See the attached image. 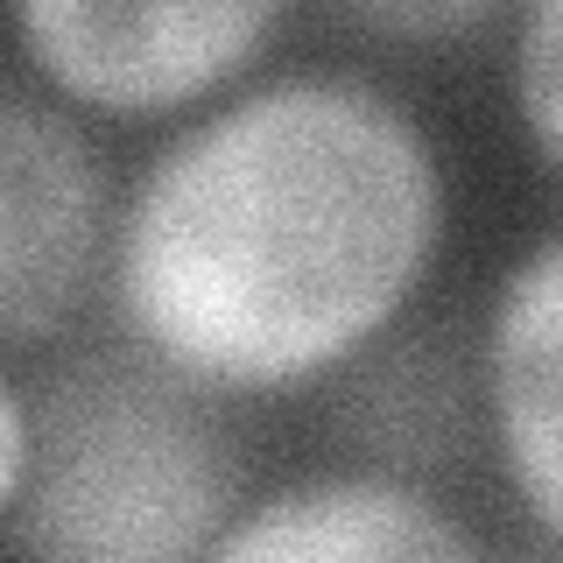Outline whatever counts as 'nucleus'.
Masks as SVG:
<instances>
[{
  "instance_id": "nucleus-9",
  "label": "nucleus",
  "mask_w": 563,
  "mask_h": 563,
  "mask_svg": "<svg viewBox=\"0 0 563 563\" xmlns=\"http://www.w3.org/2000/svg\"><path fill=\"white\" fill-rule=\"evenodd\" d=\"M29 457H35V401L0 374V528L14 521V507H22Z\"/></svg>"
},
{
  "instance_id": "nucleus-2",
  "label": "nucleus",
  "mask_w": 563,
  "mask_h": 563,
  "mask_svg": "<svg viewBox=\"0 0 563 563\" xmlns=\"http://www.w3.org/2000/svg\"><path fill=\"white\" fill-rule=\"evenodd\" d=\"M240 515V451L211 387L155 352H92L35 395V457L0 550L57 563L211 556Z\"/></svg>"
},
{
  "instance_id": "nucleus-4",
  "label": "nucleus",
  "mask_w": 563,
  "mask_h": 563,
  "mask_svg": "<svg viewBox=\"0 0 563 563\" xmlns=\"http://www.w3.org/2000/svg\"><path fill=\"white\" fill-rule=\"evenodd\" d=\"M113 184L57 92L0 78V352L57 339L113 261Z\"/></svg>"
},
{
  "instance_id": "nucleus-7",
  "label": "nucleus",
  "mask_w": 563,
  "mask_h": 563,
  "mask_svg": "<svg viewBox=\"0 0 563 563\" xmlns=\"http://www.w3.org/2000/svg\"><path fill=\"white\" fill-rule=\"evenodd\" d=\"M507 92H515V120L528 148L563 176V0H521Z\"/></svg>"
},
{
  "instance_id": "nucleus-1",
  "label": "nucleus",
  "mask_w": 563,
  "mask_h": 563,
  "mask_svg": "<svg viewBox=\"0 0 563 563\" xmlns=\"http://www.w3.org/2000/svg\"><path fill=\"white\" fill-rule=\"evenodd\" d=\"M451 176L416 106L345 70H282L184 120L113 211L120 324L211 395L352 366L422 296Z\"/></svg>"
},
{
  "instance_id": "nucleus-5",
  "label": "nucleus",
  "mask_w": 563,
  "mask_h": 563,
  "mask_svg": "<svg viewBox=\"0 0 563 563\" xmlns=\"http://www.w3.org/2000/svg\"><path fill=\"white\" fill-rule=\"evenodd\" d=\"M479 409L507 493L563 550V225L521 246L486 296Z\"/></svg>"
},
{
  "instance_id": "nucleus-6",
  "label": "nucleus",
  "mask_w": 563,
  "mask_h": 563,
  "mask_svg": "<svg viewBox=\"0 0 563 563\" xmlns=\"http://www.w3.org/2000/svg\"><path fill=\"white\" fill-rule=\"evenodd\" d=\"M479 550L486 542L401 472H310V479L268 486L240 500V515L211 542L219 563H437Z\"/></svg>"
},
{
  "instance_id": "nucleus-8",
  "label": "nucleus",
  "mask_w": 563,
  "mask_h": 563,
  "mask_svg": "<svg viewBox=\"0 0 563 563\" xmlns=\"http://www.w3.org/2000/svg\"><path fill=\"white\" fill-rule=\"evenodd\" d=\"M360 35L401 49H430V43H465L486 22H500L515 0H331Z\"/></svg>"
},
{
  "instance_id": "nucleus-3",
  "label": "nucleus",
  "mask_w": 563,
  "mask_h": 563,
  "mask_svg": "<svg viewBox=\"0 0 563 563\" xmlns=\"http://www.w3.org/2000/svg\"><path fill=\"white\" fill-rule=\"evenodd\" d=\"M289 0H8L14 49L78 113L169 120L225 99Z\"/></svg>"
}]
</instances>
